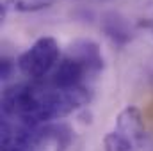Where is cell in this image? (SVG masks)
<instances>
[{"instance_id":"1","label":"cell","mask_w":153,"mask_h":151,"mask_svg":"<svg viewBox=\"0 0 153 151\" xmlns=\"http://www.w3.org/2000/svg\"><path fill=\"white\" fill-rule=\"evenodd\" d=\"M59 55H61V48L57 39L45 36V38H39L29 50H25L18 57L16 64L23 75L30 78V82H39L57 64Z\"/></svg>"},{"instance_id":"2","label":"cell","mask_w":153,"mask_h":151,"mask_svg":"<svg viewBox=\"0 0 153 151\" xmlns=\"http://www.w3.org/2000/svg\"><path fill=\"white\" fill-rule=\"evenodd\" d=\"M66 55L78 61L87 70V73H93V75L100 73L105 66L102 50H100L98 43H94L93 39H76V41H73L68 46Z\"/></svg>"},{"instance_id":"3","label":"cell","mask_w":153,"mask_h":151,"mask_svg":"<svg viewBox=\"0 0 153 151\" xmlns=\"http://www.w3.org/2000/svg\"><path fill=\"white\" fill-rule=\"evenodd\" d=\"M116 132L121 133L123 137H126L132 144L141 142L144 139V133H146L143 112L134 105L125 107L116 119Z\"/></svg>"},{"instance_id":"4","label":"cell","mask_w":153,"mask_h":151,"mask_svg":"<svg viewBox=\"0 0 153 151\" xmlns=\"http://www.w3.org/2000/svg\"><path fill=\"white\" fill-rule=\"evenodd\" d=\"M87 75V70L71 57H64L57 70L53 71V76L50 80V85L55 89H73L82 85V78Z\"/></svg>"},{"instance_id":"5","label":"cell","mask_w":153,"mask_h":151,"mask_svg":"<svg viewBox=\"0 0 153 151\" xmlns=\"http://www.w3.org/2000/svg\"><path fill=\"white\" fill-rule=\"evenodd\" d=\"M100 27H102V32L109 38V41L117 46H125L134 36L130 21L116 11H107L102 14Z\"/></svg>"},{"instance_id":"6","label":"cell","mask_w":153,"mask_h":151,"mask_svg":"<svg viewBox=\"0 0 153 151\" xmlns=\"http://www.w3.org/2000/svg\"><path fill=\"white\" fill-rule=\"evenodd\" d=\"M57 0H0V4L9 11L16 13H36L41 9H48Z\"/></svg>"},{"instance_id":"7","label":"cell","mask_w":153,"mask_h":151,"mask_svg":"<svg viewBox=\"0 0 153 151\" xmlns=\"http://www.w3.org/2000/svg\"><path fill=\"white\" fill-rule=\"evenodd\" d=\"M2 151H34V148L13 135L11 123L7 119L2 121Z\"/></svg>"},{"instance_id":"8","label":"cell","mask_w":153,"mask_h":151,"mask_svg":"<svg viewBox=\"0 0 153 151\" xmlns=\"http://www.w3.org/2000/svg\"><path fill=\"white\" fill-rule=\"evenodd\" d=\"M134 144L117 132H111L103 137V151H132Z\"/></svg>"},{"instance_id":"9","label":"cell","mask_w":153,"mask_h":151,"mask_svg":"<svg viewBox=\"0 0 153 151\" xmlns=\"http://www.w3.org/2000/svg\"><path fill=\"white\" fill-rule=\"evenodd\" d=\"M13 68H14V62H13L11 59L4 57L2 62H0V78H2V80L9 78V76H11V71H13Z\"/></svg>"}]
</instances>
